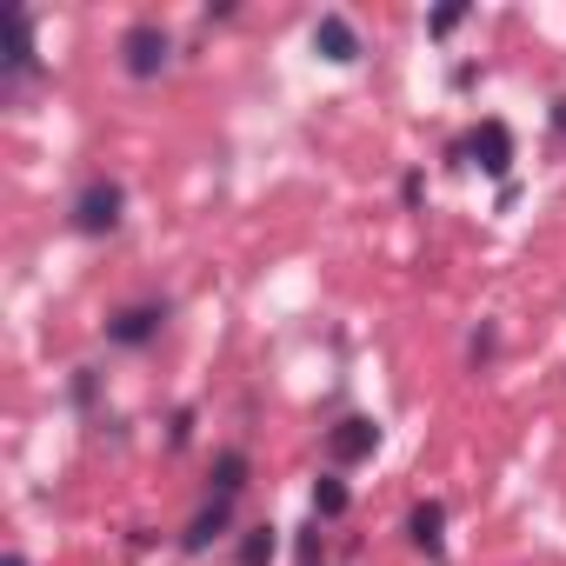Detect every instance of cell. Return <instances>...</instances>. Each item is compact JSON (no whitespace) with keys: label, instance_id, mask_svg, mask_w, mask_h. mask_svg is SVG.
Instances as JSON below:
<instances>
[{"label":"cell","instance_id":"cell-15","mask_svg":"<svg viewBox=\"0 0 566 566\" xmlns=\"http://www.w3.org/2000/svg\"><path fill=\"white\" fill-rule=\"evenodd\" d=\"M0 566H28V559H21V553H8V559H0Z\"/></svg>","mask_w":566,"mask_h":566},{"label":"cell","instance_id":"cell-6","mask_svg":"<svg viewBox=\"0 0 566 566\" xmlns=\"http://www.w3.org/2000/svg\"><path fill=\"white\" fill-rule=\"evenodd\" d=\"M314 48H321L334 67L360 61V34H354V21H347V14H321V28H314Z\"/></svg>","mask_w":566,"mask_h":566},{"label":"cell","instance_id":"cell-9","mask_svg":"<svg viewBox=\"0 0 566 566\" xmlns=\"http://www.w3.org/2000/svg\"><path fill=\"white\" fill-rule=\"evenodd\" d=\"M440 526H447V506H440V500H420V506H413V513H407V539H413V546H420V553H433V546H440V539H447V533H440Z\"/></svg>","mask_w":566,"mask_h":566},{"label":"cell","instance_id":"cell-8","mask_svg":"<svg viewBox=\"0 0 566 566\" xmlns=\"http://www.w3.org/2000/svg\"><path fill=\"white\" fill-rule=\"evenodd\" d=\"M0 28H8V81L34 74V34H28V14H21V8H0Z\"/></svg>","mask_w":566,"mask_h":566},{"label":"cell","instance_id":"cell-7","mask_svg":"<svg viewBox=\"0 0 566 566\" xmlns=\"http://www.w3.org/2000/svg\"><path fill=\"white\" fill-rule=\"evenodd\" d=\"M227 520H233V500H207V506H200V513L187 520L180 546H187V553H207V546H213V539L227 533Z\"/></svg>","mask_w":566,"mask_h":566},{"label":"cell","instance_id":"cell-14","mask_svg":"<svg viewBox=\"0 0 566 566\" xmlns=\"http://www.w3.org/2000/svg\"><path fill=\"white\" fill-rule=\"evenodd\" d=\"M553 134H566V101H553Z\"/></svg>","mask_w":566,"mask_h":566},{"label":"cell","instance_id":"cell-11","mask_svg":"<svg viewBox=\"0 0 566 566\" xmlns=\"http://www.w3.org/2000/svg\"><path fill=\"white\" fill-rule=\"evenodd\" d=\"M347 506H354L347 480H340V473H321V480H314V513H321V520H340Z\"/></svg>","mask_w":566,"mask_h":566},{"label":"cell","instance_id":"cell-2","mask_svg":"<svg viewBox=\"0 0 566 566\" xmlns=\"http://www.w3.org/2000/svg\"><path fill=\"white\" fill-rule=\"evenodd\" d=\"M120 207H127V193H120L114 180H87V187L74 193V227H81V233H114V227H120Z\"/></svg>","mask_w":566,"mask_h":566},{"label":"cell","instance_id":"cell-5","mask_svg":"<svg viewBox=\"0 0 566 566\" xmlns=\"http://www.w3.org/2000/svg\"><path fill=\"white\" fill-rule=\"evenodd\" d=\"M460 154H473L486 174H506V167H513V134H506L500 120H480V127H473V140H467Z\"/></svg>","mask_w":566,"mask_h":566},{"label":"cell","instance_id":"cell-13","mask_svg":"<svg viewBox=\"0 0 566 566\" xmlns=\"http://www.w3.org/2000/svg\"><path fill=\"white\" fill-rule=\"evenodd\" d=\"M460 21H467V8H460V0H453V8H440V14H433V21H427V34H453V28H460Z\"/></svg>","mask_w":566,"mask_h":566},{"label":"cell","instance_id":"cell-4","mask_svg":"<svg viewBox=\"0 0 566 566\" xmlns=\"http://www.w3.org/2000/svg\"><path fill=\"white\" fill-rule=\"evenodd\" d=\"M160 321H167V307H154V301L120 307V314L107 321V340H114V347H147V340L160 334Z\"/></svg>","mask_w":566,"mask_h":566},{"label":"cell","instance_id":"cell-1","mask_svg":"<svg viewBox=\"0 0 566 566\" xmlns=\"http://www.w3.org/2000/svg\"><path fill=\"white\" fill-rule=\"evenodd\" d=\"M167 54H174V41H167L160 21H134V28L120 34V67H127L134 81H154V74L167 67Z\"/></svg>","mask_w":566,"mask_h":566},{"label":"cell","instance_id":"cell-10","mask_svg":"<svg viewBox=\"0 0 566 566\" xmlns=\"http://www.w3.org/2000/svg\"><path fill=\"white\" fill-rule=\"evenodd\" d=\"M240 486H247V453H233V447L213 453V500H233Z\"/></svg>","mask_w":566,"mask_h":566},{"label":"cell","instance_id":"cell-12","mask_svg":"<svg viewBox=\"0 0 566 566\" xmlns=\"http://www.w3.org/2000/svg\"><path fill=\"white\" fill-rule=\"evenodd\" d=\"M273 553H280L273 526H247V533H240V553H233V559H240V566H266Z\"/></svg>","mask_w":566,"mask_h":566},{"label":"cell","instance_id":"cell-3","mask_svg":"<svg viewBox=\"0 0 566 566\" xmlns=\"http://www.w3.org/2000/svg\"><path fill=\"white\" fill-rule=\"evenodd\" d=\"M380 447V427L367 420V413H347L334 433H327V453H334V467H354V460H367Z\"/></svg>","mask_w":566,"mask_h":566}]
</instances>
